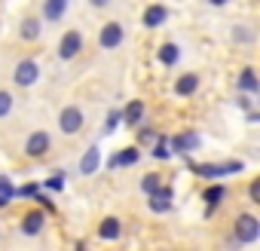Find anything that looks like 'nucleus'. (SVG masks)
Here are the masks:
<instances>
[{
  "mask_svg": "<svg viewBox=\"0 0 260 251\" xmlns=\"http://www.w3.org/2000/svg\"><path fill=\"white\" fill-rule=\"evenodd\" d=\"M248 196H251V202H260V178H254V181H251Z\"/></svg>",
  "mask_w": 260,
  "mask_h": 251,
  "instance_id": "bb28decb",
  "label": "nucleus"
},
{
  "mask_svg": "<svg viewBox=\"0 0 260 251\" xmlns=\"http://www.w3.org/2000/svg\"><path fill=\"white\" fill-rule=\"evenodd\" d=\"M141 160V150L138 147H125V150H119V153H113L110 160H107V169H122V166H135Z\"/></svg>",
  "mask_w": 260,
  "mask_h": 251,
  "instance_id": "6e6552de",
  "label": "nucleus"
},
{
  "mask_svg": "<svg viewBox=\"0 0 260 251\" xmlns=\"http://www.w3.org/2000/svg\"><path fill=\"white\" fill-rule=\"evenodd\" d=\"M156 138H159V135H156L153 129H141V132H138V141H141V144H153Z\"/></svg>",
  "mask_w": 260,
  "mask_h": 251,
  "instance_id": "a878e982",
  "label": "nucleus"
},
{
  "mask_svg": "<svg viewBox=\"0 0 260 251\" xmlns=\"http://www.w3.org/2000/svg\"><path fill=\"white\" fill-rule=\"evenodd\" d=\"M80 49H83V34H80V31H68V34L61 37V43H58V58L71 61V58H77Z\"/></svg>",
  "mask_w": 260,
  "mask_h": 251,
  "instance_id": "423d86ee",
  "label": "nucleus"
},
{
  "mask_svg": "<svg viewBox=\"0 0 260 251\" xmlns=\"http://www.w3.org/2000/svg\"><path fill=\"white\" fill-rule=\"evenodd\" d=\"M196 89H199V77H196V74H184V77L175 83V92H178V95H193Z\"/></svg>",
  "mask_w": 260,
  "mask_h": 251,
  "instance_id": "a211bd4d",
  "label": "nucleus"
},
{
  "mask_svg": "<svg viewBox=\"0 0 260 251\" xmlns=\"http://www.w3.org/2000/svg\"><path fill=\"white\" fill-rule=\"evenodd\" d=\"M89 4H92V7H98V10H104L107 4H113V0H89Z\"/></svg>",
  "mask_w": 260,
  "mask_h": 251,
  "instance_id": "c756f323",
  "label": "nucleus"
},
{
  "mask_svg": "<svg viewBox=\"0 0 260 251\" xmlns=\"http://www.w3.org/2000/svg\"><path fill=\"white\" fill-rule=\"evenodd\" d=\"M10 110H13V95L7 89H0V119L10 116Z\"/></svg>",
  "mask_w": 260,
  "mask_h": 251,
  "instance_id": "b1692460",
  "label": "nucleus"
},
{
  "mask_svg": "<svg viewBox=\"0 0 260 251\" xmlns=\"http://www.w3.org/2000/svg\"><path fill=\"white\" fill-rule=\"evenodd\" d=\"M169 205H172V190L169 187H159L156 193H150V208L153 211H169Z\"/></svg>",
  "mask_w": 260,
  "mask_h": 251,
  "instance_id": "4468645a",
  "label": "nucleus"
},
{
  "mask_svg": "<svg viewBox=\"0 0 260 251\" xmlns=\"http://www.w3.org/2000/svg\"><path fill=\"white\" fill-rule=\"evenodd\" d=\"M68 4H71V0H46V4H43V16L49 22H58L68 13Z\"/></svg>",
  "mask_w": 260,
  "mask_h": 251,
  "instance_id": "ddd939ff",
  "label": "nucleus"
},
{
  "mask_svg": "<svg viewBox=\"0 0 260 251\" xmlns=\"http://www.w3.org/2000/svg\"><path fill=\"white\" fill-rule=\"evenodd\" d=\"M178 58H181V49H178L175 43H166V46L159 49V61H162V65H178Z\"/></svg>",
  "mask_w": 260,
  "mask_h": 251,
  "instance_id": "aec40b11",
  "label": "nucleus"
},
{
  "mask_svg": "<svg viewBox=\"0 0 260 251\" xmlns=\"http://www.w3.org/2000/svg\"><path fill=\"white\" fill-rule=\"evenodd\" d=\"M77 251H86V245H83V242H80V245H77Z\"/></svg>",
  "mask_w": 260,
  "mask_h": 251,
  "instance_id": "2f4dec72",
  "label": "nucleus"
},
{
  "mask_svg": "<svg viewBox=\"0 0 260 251\" xmlns=\"http://www.w3.org/2000/svg\"><path fill=\"white\" fill-rule=\"evenodd\" d=\"M46 187H49V190H61V187H64V178H61V172H58L55 178H49V184H46Z\"/></svg>",
  "mask_w": 260,
  "mask_h": 251,
  "instance_id": "c85d7f7f",
  "label": "nucleus"
},
{
  "mask_svg": "<svg viewBox=\"0 0 260 251\" xmlns=\"http://www.w3.org/2000/svg\"><path fill=\"white\" fill-rule=\"evenodd\" d=\"M172 147H175V153H190V150H196L199 147V135L196 132H187V135H175L172 138Z\"/></svg>",
  "mask_w": 260,
  "mask_h": 251,
  "instance_id": "9d476101",
  "label": "nucleus"
},
{
  "mask_svg": "<svg viewBox=\"0 0 260 251\" xmlns=\"http://www.w3.org/2000/svg\"><path fill=\"white\" fill-rule=\"evenodd\" d=\"M239 86H242L245 92H257V89H260V83H257V74H254L251 68H245V71H242V77H239Z\"/></svg>",
  "mask_w": 260,
  "mask_h": 251,
  "instance_id": "412c9836",
  "label": "nucleus"
},
{
  "mask_svg": "<svg viewBox=\"0 0 260 251\" xmlns=\"http://www.w3.org/2000/svg\"><path fill=\"white\" fill-rule=\"evenodd\" d=\"M223 196H226V190H223V187H208V190H205V205H208V214H211V211L223 202Z\"/></svg>",
  "mask_w": 260,
  "mask_h": 251,
  "instance_id": "6ab92c4d",
  "label": "nucleus"
},
{
  "mask_svg": "<svg viewBox=\"0 0 260 251\" xmlns=\"http://www.w3.org/2000/svg\"><path fill=\"white\" fill-rule=\"evenodd\" d=\"M119 233H122V227H119V221H116V217H107V221H101V227H98V236H101L104 242L119 239Z\"/></svg>",
  "mask_w": 260,
  "mask_h": 251,
  "instance_id": "2eb2a0df",
  "label": "nucleus"
},
{
  "mask_svg": "<svg viewBox=\"0 0 260 251\" xmlns=\"http://www.w3.org/2000/svg\"><path fill=\"white\" fill-rule=\"evenodd\" d=\"M153 156H156V160H169V156H172V150H169V141H166L162 135L156 138V147H153Z\"/></svg>",
  "mask_w": 260,
  "mask_h": 251,
  "instance_id": "393cba45",
  "label": "nucleus"
},
{
  "mask_svg": "<svg viewBox=\"0 0 260 251\" xmlns=\"http://www.w3.org/2000/svg\"><path fill=\"white\" fill-rule=\"evenodd\" d=\"M122 119H125V125H138V122L144 119V101H128Z\"/></svg>",
  "mask_w": 260,
  "mask_h": 251,
  "instance_id": "dca6fc26",
  "label": "nucleus"
},
{
  "mask_svg": "<svg viewBox=\"0 0 260 251\" xmlns=\"http://www.w3.org/2000/svg\"><path fill=\"white\" fill-rule=\"evenodd\" d=\"M190 169L196 172V175H202V178H223V175H239L245 166L242 163H223V166H211V163H205V166H199V163H190Z\"/></svg>",
  "mask_w": 260,
  "mask_h": 251,
  "instance_id": "f03ea898",
  "label": "nucleus"
},
{
  "mask_svg": "<svg viewBox=\"0 0 260 251\" xmlns=\"http://www.w3.org/2000/svg\"><path fill=\"white\" fill-rule=\"evenodd\" d=\"M37 77H40V65L34 61V58H25V61H19L16 65V74H13V80H16V86H34L37 83Z\"/></svg>",
  "mask_w": 260,
  "mask_h": 251,
  "instance_id": "20e7f679",
  "label": "nucleus"
},
{
  "mask_svg": "<svg viewBox=\"0 0 260 251\" xmlns=\"http://www.w3.org/2000/svg\"><path fill=\"white\" fill-rule=\"evenodd\" d=\"M16 196H37V184H25V187H19Z\"/></svg>",
  "mask_w": 260,
  "mask_h": 251,
  "instance_id": "cd10ccee",
  "label": "nucleus"
},
{
  "mask_svg": "<svg viewBox=\"0 0 260 251\" xmlns=\"http://www.w3.org/2000/svg\"><path fill=\"white\" fill-rule=\"evenodd\" d=\"M98 43H101V49H116V46L122 43V25H119V22H107V25L101 28Z\"/></svg>",
  "mask_w": 260,
  "mask_h": 251,
  "instance_id": "0eeeda50",
  "label": "nucleus"
},
{
  "mask_svg": "<svg viewBox=\"0 0 260 251\" xmlns=\"http://www.w3.org/2000/svg\"><path fill=\"white\" fill-rule=\"evenodd\" d=\"M49 147H52L49 132H31L28 141H25V153H28L31 160H43V156L49 153Z\"/></svg>",
  "mask_w": 260,
  "mask_h": 251,
  "instance_id": "7ed1b4c3",
  "label": "nucleus"
},
{
  "mask_svg": "<svg viewBox=\"0 0 260 251\" xmlns=\"http://www.w3.org/2000/svg\"><path fill=\"white\" fill-rule=\"evenodd\" d=\"M40 19H25L22 22V28H19V34H22V40H28V43H34V40H40Z\"/></svg>",
  "mask_w": 260,
  "mask_h": 251,
  "instance_id": "f3484780",
  "label": "nucleus"
},
{
  "mask_svg": "<svg viewBox=\"0 0 260 251\" xmlns=\"http://www.w3.org/2000/svg\"><path fill=\"white\" fill-rule=\"evenodd\" d=\"M43 224H46V214L43 211H31V214L22 217V233L25 236H37L43 230Z\"/></svg>",
  "mask_w": 260,
  "mask_h": 251,
  "instance_id": "9b49d317",
  "label": "nucleus"
},
{
  "mask_svg": "<svg viewBox=\"0 0 260 251\" xmlns=\"http://www.w3.org/2000/svg\"><path fill=\"white\" fill-rule=\"evenodd\" d=\"M166 19H169V10H166L162 4H153V7H147V13H144V28H162Z\"/></svg>",
  "mask_w": 260,
  "mask_h": 251,
  "instance_id": "1a4fd4ad",
  "label": "nucleus"
},
{
  "mask_svg": "<svg viewBox=\"0 0 260 251\" xmlns=\"http://www.w3.org/2000/svg\"><path fill=\"white\" fill-rule=\"evenodd\" d=\"M58 129H61L64 135H77V132L83 129V110H80V107H64V110L58 113Z\"/></svg>",
  "mask_w": 260,
  "mask_h": 251,
  "instance_id": "39448f33",
  "label": "nucleus"
},
{
  "mask_svg": "<svg viewBox=\"0 0 260 251\" xmlns=\"http://www.w3.org/2000/svg\"><path fill=\"white\" fill-rule=\"evenodd\" d=\"M211 7H223V4H230V0H208Z\"/></svg>",
  "mask_w": 260,
  "mask_h": 251,
  "instance_id": "7c9ffc66",
  "label": "nucleus"
},
{
  "mask_svg": "<svg viewBox=\"0 0 260 251\" xmlns=\"http://www.w3.org/2000/svg\"><path fill=\"white\" fill-rule=\"evenodd\" d=\"M159 187H162V178H159V175H147V178L141 181V190H144V193H156Z\"/></svg>",
  "mask_w": 260,
  "mask_h": 251,
  "instance_id": "5701e85b",
  "label": "nucleus"
},
{
  "mask_svg": "<svg viewBox=\"0 0 260 251\" xmlns=\"http://www.w3.org/2000/svg\"><path fill=\"white\" fill-rule=\"evenodd\" d=\"M98 166H101V153H98V147H89V150L83 153V160H80V172H83V175H95Z\"/></svg>",
  "mask_w": 260,
  "mask_h": 251,
  "instance_id": "f8f14e48",
  "label": "nucleus"
},
{
  "mask_svg": "<svg viewBox=\"0 0 260 251\" xmlns=\"http://www.w3.org/2000/svg\"><path fill=\"white\" fill-rule=\"evenodd\" d=\"M233 236H236V242H242V245L257 242V239H260V221H257L254 214H239V217H236V227H233Z\"/></svg>",
  "mask_w": 260,
  "mask_h": 251,
  "instance_id": "f257e3e1",
  "label": "nucleus"
},
{
  "mask_svg": "<svg viewBox=\"0 0 260 251\" xmlns=\"http://www.w3.org/2000/svg\"><path fill=\"white\" fill-rule=\"evenodd\" d=\"M119 119H122V113H119V110H110V113H107V122H104V135H113V132L119 129Z\"/></svg>",
  "mask_w": 260,
  "mask_h": 251,
  "instance_id": "4be33fe9",
  "label": "nucleus"
}]
</instances>
